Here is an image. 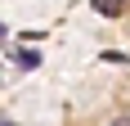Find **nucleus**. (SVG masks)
I'll return each instance as SVG.
<instances>
[{
	"instance_id": "obj_1",
	"label": "nucleus",
	"mask_w": 130,
	"mask_h": 126,
	"mask_svg": "<svg viewBox=\"0 0 130 126\" xmlns=\"http://www.w3.org/2000/svg\"><path fill=\"white\" fill-rule=\"evenodd\" d=\"M13 63H18V68H36L40 54H36V50H13Z\"/></svg>"
},
{
	"instance_id": "obj_2",
	"label": "nucleus",
	"mask_w": 130,
	"mask_h": 126,
	"mask_svg": "<svg viewBox=\"0 0 130 126\" xmlns=\"http://www.w3.org/2000/svg\"><path fill=\"white\" fill-rule=\"evenodd\" d=\"M90 5H94V14H108V18L121 14V0H90Z\"/></svg>"
},
{
	"instance_id": "obj_3",
	"label": "nucleus",
	"mask_w": 130,
	"mask_h": 126,
	"mask_svg": "<svg viewBox=\"0 0 130 126\" xmlns=\"http://www.w3.org/2000/svg\"><path fill=\"white\" fill-rule=\"evenodd\" d=\"M117 126H130V117H121V122H117Z\"/></svg>"
},
{
	"instance_id": "obj_4",
	"label": "nucleus",
	"mask_w": 130,
	"mask_h": 126,
	"mask_svg": "<svg viewBox=\"0 0 130 126\" xmlns=\"http://www.w3.org/2000/svg\"><path fill=\"white\" fill-rule=\"evenodd\" d=\"M0 36H5V23H0Z\"/></svg>"
},
{
	"instance_id": "obj_5",
	"label": "nucleus",
	"mask_w": 130,
	"mask_h": 126,
	"mask_svg": "<svg viewBox=\"0 0 130 126\" xmlns=\"http://www.w3.org/2000/svg\"><path fill=\"white\" fill-rule=\"evenodd\" d=\"M0 126H13V122H0Z\"/></svg>"
}]
</instances>
